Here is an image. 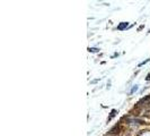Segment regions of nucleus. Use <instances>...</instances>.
Instances as JSON below:
<instances>
[{"instance_id": "f257e3e1", "label": "nucleus", "mask_w": 150, "mask_h": 136, "mask_svg": "<svg viewBox=\"0 0 150 136\" xmlns=\"http://www.w3.org/2000/svg\"><path fill=\"white\" fill-rule=\"evenodd\" d=\"M149 104H150V95H148L147 98H144V99L140 100L139 103H138V106H139V107H141V106H149Z\"/></svg>"}, {"instance_id": "f03ea898", "label": "nucleus", "mask_w": 150, "mask_h": 136, "mask_svg": "<svg viewBox=\"0 0 150 136\" xmlns=\"http://www.w3.org/2000/svg\"><path fill=\"white\" fill-rule=\"evenodd\" d=\"M129 27V23L128 22H122V23H120L118 25H117V30L118 31H123L125 28H128Z\"/></svg>"}, {"instance_id": "7ed1b4c3", "label": "nucleus", "mask_w": 150, "mask_h": 136, "mask_svg": "<svg viewBox=\"0 0 150 136\" xmlns=\"http://www.w3.org/2000/svg\"><path fill=\"white\" fill-rule=\"evenodd\" d=\"M138 136H150V130H148V129H146V130H141Z\"/></svg>"}, {"instance_id": "20e7f679", "label": "nucleus", "mask_w": 150, "mask_h": 136, "mask_svg": "<svg viewBox=\"0 0 150 136\" xmlns=\"http://www.w3.org/2000/svg\"><path fill=\"white\" fill-rule=\"evenodd\" d=\"M118 129H120V126H118V125H115V127L112 128V129L109 130V133H111V134H115V133H118Z\"/></svg>"}, {"instance_id": "39448f33", "label": "nucleus", "mask_w": 150, "mask_h": 136, "mask_svg": "<svg viewBox=\"0 0 150 136\" xmlns=\"http://www.w3.org/2000/svg\"><path fill=\"white\" fill-rule=\"evenodd\" d=\"M116 112H117V111L115 110V109H113V110L111 111V115H109V117L107 118V121H109V120H112V118H113V117H114V116L116 115Z\"/></svg>"}, {"instance_id": "423d86ee", "label": "nucleus", "mask_w": 150, "mask_h": 136, "mask_svg": "<svg viewBox=\"0 0 150 136\" xmlns=\"http://www.w3.org/2000/svg\"><path fill=\"white\" fill-rule=\"evenodd\" d=\"M138 91V85H133V87L131 89V91H130V94H133L134 92H137Z\"/></svg>"}, {"instance_id": "0eeeda50", "label": "nucleus", "mask_w": 150, "mask_h": 136, "mask_svg": "<svg viewBox=\"0 0 150 136\" xmlns=\"http://www.w3.org/2000/svg\"><path fill=\"white\" fill-rule=\"evenodd\" d=\"M149 61H150V58L146 59L144 61H142V62H140V64H139V67H141V66H143V65H146V64H147V62H149Z\"/></svg>"}, {"instance_id": "6e6552de", "label": "nucleus", "mask_w": 150, "mask_h": 136, "mask_svg": "<svg viewBox=\"0 0 150 136\" xmlns=\"http://www.w3.org/2000/svg\"><path fill=\"white\" fill-rule=\"evenodd\" d=\"M88 51L89 52H98L100 49H97V48H88Z\"/></svg>"}, {"instance_id": "1a4fd4ad", "label": "nucleus", "mask_w": 150, "mask_h": 136, "mask_svg": "<svg viewBox=\"0 0 150 136\" xmlns=\"http://www.w3.org/2000/svg\"><path fill=\"white\" fill-rule=\"evenodd\" d=\"M146 79H147V81H150V74H148V75H147V77H146Z\"/></svg>"}, {"instance_id": "9d476101", "label": "nucleus", "mask_w": 150, "mask_h": 136, "mask_svg": "<svg viewBox=\"0 0 150 136\" xmlns=\"http://www.w3.org/2000/svg\"><path fill=\"white\" fill-rule=\"evenodd\" d=\"M125 136H128V135H125Z\"/></svg>"}]
</instances>
